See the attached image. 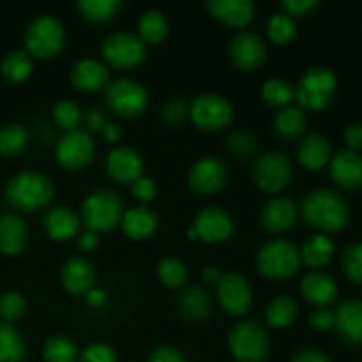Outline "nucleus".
Here are the masks:
<instances>
[{
  "mask_svg": "<svg viewBox=\"0 0 362 362\" xmlns=\"http://www.w3.org/2000/svg\"><path fill=\"white\" fill-rule=\"evenodd\" d=\"M299 214L318 233L339 232L346 226L350 207L345 198L332 189H315L304 194Z\"/></svg>",
  "mask_w": 362,
  "mask_h": 362,
  "instance_id": "obj_1",
  "label": "nucleus"
},
{
  "mask_svg": "<svg viewBox=\"0 0 362 362\" xmlns=\"http://www.w3.org/2000/svg\"><path fill=\"white\" fill-rule=\"evenodd\" d=\"M55 197V184L37 170H23L9 179L6 200L14 211L34 212L48 207Z\"/></svg>",
  "mask_w": 362,
  "mask_h": 362,
  "instance_id": "obj_2",
  "label": "nucleus"
},
{
  "mask_svg": "<svg viewBox=\"0 0 362 362\" xmlns=\"http://www.w3.org/2000/svg\"><path fill=\"white\" fill-rule=\"evenodd\" d=\"M23 42L25 52L32 59L49 60L62 52L66 45V28L53 14H39L25 28Z\"/></svg>",
  "mask_w": 362,
  "mask_h": 362,
  "instance_id": "obj_3",
  "label": "nucleus"
},
{
  "mask_svg": "<svg viewBox=\"0 0 362 362\" xmlns=\"http://www.w3.org/2000/svg\"><path fill=\"white\" fill-rule=\"evenodd\" d=\"M124 212V202L119 193L113 189H95L81 202L80 218L87 230L101 233L120 226Z\"/></svg>",
  "mask_w": 362,
  "mask_h": 362,
  "instance_id": "obj_4",
  "label": "nucleus"
},
{
  "mask_svg": "<svg viewBox=\"0 0 362 362\" xmlns=\"http://www.w3.org/2000/svg\"><path fill=\"white\" fill-rule=\"evenodd\" d=\"M299 247L288 239H272L265 243L257 253V269L264 278L272 281H285L293 278L300 267Z\"/></svg>",
  "mask_w": 362,
  "mask_h": 362,
  "instance_id": "obj_5",
  "label": "nucleus"
},
{
  "mask_svg": "<svg viewBox=\"0 0 362 362\" xmlns=\"http://www.w3.org/2000/svg\"><path fill=\"white\" fill-rule=\"evenodd\" d=\"M228 350L237 362H264L271 354V338L260 322L243 320L228 332Z\"/></svg>",
  "mask_w": 362,
  "mask_h": 362,
  "instance_id": "obj_6",
  "label": "nucleus"
},
{
  "mask_svg": "<svg viewBox=\"0 0 362 362\" xmlns=\"http://www.w3.org/2000/svg\"><path fill=\"white\" fill-rule=\"evenodd\" d=\"M105 103L110 113L122 119H136L148 108L151 95L147 87L133 78H119L105 88Z\"/></svg>",
  "mask_w": 362,
  "mask_h": 362,
  "instance_id": "obj_7",
  "label": "nucleus"
},
{
  "mask_svg": "<svg viewBox=\"0 0 362 362\" xmlns=\"http://www.w3.org/2000/svg\"><path fill=\"white\" fill-rule=\"evenodd\" d=\"M338 88L336 74L327 67H311L296 85V99L300 110L322 112L332 103Z\"/></svg>",
  "mask_w": 362,
  "mask_h": 362,
  "instance_id": "obj_8",
  "label": "nucleus"
},
{
  "mask_svg": "<svg viewBox=\"0 0 362 362\" xmlns=\"http://www.w3.org/2000/svg\"><path fill=\"white\" fill-rule=\"evenodd\" d=\"M187 117L198 129L216 133L232 124L233 106L225 95L205 92L191 99Z\"/></svg>",
  "mask_w": 362,
  "mask_h": 362,
  "instance_id": "obj_9",
  "label": "nucleus"
},
{
  "mask_svg": "<svg viewBox=\"0 0 362 362\" xmlns=\"http://www.w3.org/2000/svg\"><path fill=\"white\" fill-rule=\"evenodd\" d=\"M101 55L106 66L115 69H134L147 59V45L136 32H113L103 39Z\"/></svg>",
  "mask_w": 362,
  "mask_h": 362,
  "instance_id": "obj_10",
  "label": "nucleus"
},
{
  "mask_svg": "<svg viewBox=\"0 0 362 362\" xmlns=\"http://www.w3.org/2000/svg\"><path fill=\"white\" fill-rule=\"evenodd\" d=\"M255 184L265 193L276 194L285 189L293 179V166L281 151H267L257 156L251 170Z\"/></svg>",
  "mask_w": 362,
  "mask_h": 362,
  "instance_id": "obj_11",
  "label": "nucleus"
},
{
  "mask_svg": "<svg viewBox=\"0 0 362 362\" xmlns=\"http://www.w3.org/2000/svg\"><path fill=\"white\" fill-rule=\"evenodd\" d=\"M95 154V144L90 133L85 129L67 131L55 145V159L64 170L76 172L85 168Z\"/></svg>",
  "mask_w": 362,
  "mask_h": 362,
  "instance_id": "obj_12",
  "label": "nucleus"
},
{
  "mask_svg": "<svg viewBox=\"0 0 362 362\" xmlns=\"http://www.w3.org/2000/svg\"><path fill=\"white\" fill-rule=\"evenodd\" d=\"M191 230L197 235V240H202L205 244H221L233 235L235 223L226 209L209 205L194 216Z\"/></svg>",
  "mask_w": 362,
  "mask_h": 362,
  "instance_id": "obj_13",
  "label": "nucleus"
},
{
  "mask_svg": "<svg viewBox=\"0 0 362 362\" xmlns=\"http://www.w3.org/2000/svg\"><path fill=\"white\" fill-rule=\"evenodd\" d=\"M228 166L221 158L202 156L187 172V184L198 194H214L226 186Z\"/></svg>",
  "mask_w": 362,
  "mask_h": 362,
  "instance_id": "obj_14",
  "label": "nucleus"
},
{
  "mask_svg": "<svg viewBox=\"0 0 362 362\" xmlns=\"http://www.w3.org/2000/svg\"><path fill=\"white\" fill-rule=\"evenodd\" d=\"M219 306L232 317H244L253 306V290L239 272H225L216 285Z\"/></svg>",
  "mask_w": 362,
  "mask_h": 362,
  "instance_id": "obj_15",
  "label": "nucleus"
},
{
  "mask_svg": "<svg viewBox=\"0 0 362 362\" xmlns=\"http://www.w3.org/2000/svg\"><path fill=\"white\" fill-rule=\"evenodd\" d=\"M230 59L240 71L258 69L267 59V46L262 35L253 30H239L230 41Z\"/></svg>",
  "mask_w": 362,
  "mask_h": 362,
  "instance_id": "obj_16",
  "label": "nucleus"
},
{
  "mask_svg": "<svg viewBox=\"0 0 362 362\" xmlns=\"http://www.w3.org/2000/svg\"><path fill=\"white\" fill-rule=\"evenodd\" d=\"M106 175L119 184H133L144 175L145 163L140 152L129 145H117L106 154Z\"/></svg>",
  "mask_w": 362,
  "mask_h": 362,
  "instance_id": "obj_17",
  "label": "nucleus"
},
{
  "mask_svg": "<svg viewBox=\"0 0 362 362\" xmlns=\"http://www.w3.org/2000/svg\"><path fill=\"white\" fill-rule=\"evenodd\" d=\"M98 272L85 257H71L60 269V283L67 293L74 297L87 296L95 286Z\"/></svg>",
  "mask_w": 362,
  "mask_h": 362,
  "instance_id": "obj_18",
  "label": "nucleus"
},
{
  "mask_svg": "<svg viewBox=\"0 0 362 362\" xmlns=\"http://www.w3.org/2000/svg\"><path fill=\"white\" fill-rule=\"evenodd\" d=\"M205 7L212 18L221 21L226 27L237 28V32L246 30L257 14V6L253 0H209Z\"/></svg>",
  "mask_w": 362,
  "mask_h": 362,
  "instance_id": "obj_19",
  "label": "nucleus"
},
{
  "mask_svg": "<svg viewBox=\"0 0 362 362\" xmlns=\"http://www.w3.org/2000/svg\"><path fill=\"white\" fill-rule=\"evenodd\" d=\"M69 80L80 92L105 90L110 83V67L98 59H81L71 67Z\"/></svg>",
  "mask_w": 362,
  "mask_h": 362,
  "instance_id": "obj_20",
  "label": "nucleus"
},
{
  "mask_svg": "<svg viewBox=\"0 0 362 362\" xmlns=\"http://www.w3.org/2000/svg\"><path fill=\"white\" fill-rule=\"evenodd\" d=\"M299 218V207L292 198L276 197L264 205L260 212V225L271 233L288 232Z\"/></svg>",
  "mask_w": 362,
  "mask_h": 362,
  "instance_id": "obj_21",
  "label": "nucleus"
},
{
  "mask_svg": "<svg viewBox=\"0 0 362 362\" xmlns=\"http://www.w3.org/2000/svg\"><path fill=\"white\" fill-rule=\"evenodd\" d=\"M42 228L52 240H69L80 233L81 218L80 212L66 205L49 207L42 216Z\"/></svg>",
  "mask_w": 362,
  "mask_h": 362,
  "instance_id": "obj_22",
  "label": "nucleus"
},
{
  "mask_svg": "<svg viewBox=\"0 0 362 362\" xmlns=\"http://www.w3.org/2000/svg\"><path fill=\"white\" fill-rule=\"evenodd\" d=\"M329 172H331L332 180L339 187L346 191H356L362 187V156L359 152L339 151L338 154L332 156L329 163Z\"/></svg>",
  "mask_w": 362,
  "mask_h": 362,
  "instance_id": "obj_23",
  "label": "nucleus"
},
{
  "mask_svg": "<svg viewBox=\"0 0 362 362\" xmlns=\"http://www.w3.org/2000/svg\"><path fill=\"white\" fill-rule=\"evenodd\" d=\"M28 244V226L16 212L0 214V253L18 257Z\"/></svg>",
  "mask_w": 362,
  "mask_h": 362,
  "instance_id": "obj_24",
  "label": "nucleus"
},
{
  "mask_svg": "<svg viewBox=\"0 0 362 362\" xmlns=\"http://www.w3.org/2000/svg\"><path fill=\"white\" fill-rule=\"evenodd\" d=\"M120 228L131 240H147L158 232L159 218L147 205H136L124 212Z\"/></svg>",
  "mask_w": 362,
  "mask_h": 362,
  "instance_id": "obj_25",
  "label": "nucleus"
},
{
  "mask_svg": "<svg viewBox=\"0 0 362 362\" xmlns=\"http://www.w3.org/2000/svg\"><path fill=\"white\" fill-rule=\"evenodd\" d=\"M300 293L315 308H327L338 296L336 281L324 271H310L300 281Z\"/></svg>",
  "mask_w": 362,
  "mask_h": 362,
  "instance_id": "obj_26",
  "label": "nucleus"
},
{
  "mask_svg": "<svg viewBox=\"0 0 362 362\" xmlns=\"http://www.w3.org/2000/svg\"><path fill=\"white\" fill-rule=\"evenodd\" d=\"M334 329L345 341L352 345L362 343V300L352 299L339 304L334 311Z\"/></svg>",
  "mask_w": 362,
  "mask_h": 362,
  "instance_id": "obj_27",
  "label": "nucleus"
},
{
  "mask_svg": "<svg viewBox=\"0 0 362 362\" xmlns=\"http://www.w3.org/2000/svg\"><path fill=\"white\" fill-rule=\"evenodd\" d=\"M331 158L332 147L327 138L322 136V134L311 133L300 140L299 148H297V159L304 168L317 172V170L329 165Z\"/></svg>",
  "mask_w": 362,
  "mask_h": 362,
  "instance_id": "obj_28",
  "label": "nucleus"
},
{
  "mask_svg": "<svg viewBox=\"0 0 362 362\" xmlns=\"http://www.w3.org/2000/svg\"><path fill=\"white\" fill-rule=\"evenodd\" d=\"M177 310H179L180 317L186 318V320H205L212 311L211 296L202 286H187L177 299Z\"/></svg>",
  "mask_w": 362,
  "mask_h": 362,
  "instance_id": "obj_29",
  "label": "nucleus"
},
{
  "mask_svg": "<svg viewBox=\"0 0 362 362\" xmlns=\"http://www.w3.org/2000/svg\"><path fill=\"white\" fill-rule=\"evenodd\" d=\"M334 251L336 246L331 237L325 235V233H315L310 239H306V243L299 250L300 262L313 271H318L332 260Z\"/></svg>",
  "mask_w": 362,
  "mask_h": 362,
  "instance_id": "obj_30",
  "label": "nucleus"
},
{
  "mask_svg": "<svg viewBox=\"0 0 362 362\" xmlns=\"http://www.w3.org/2000/svg\"><path fill=\"white\" fill-rule=\"evenodd\" d=\"M170 32L168 18L159 9H147L138 18V32L145 45H159L166 39Z\"/></svg>",
  "mask_w": 362,
  "mask_h": 362,
  "instance_id": "obj_31",
  "label": "nucleus"
},
{
  "mask_svg": "<svg viewBox=\"0 0 362 362\" xmlns=\"http://www.w3.org/2000/svg\"><path fill=\"white\" fill-rule=\"evenodd\" d=\"M299 315V306L290 296H278L267 304L264 311L265 324L272 329H288Z\"/></svg>",
  "mask_w": 362,
  "mask_h": 362,
  "instance_id": "obj_32",
  "label": "nucleus"
},
{
  "mask_svg": "<svg viewBox=\"0 0 362 362\" xmlns=\"http://www.w3.org/2000/svg\"><path fill=\"white\" fill-rule=\"evenodd\" d=\"M274 131L283 140H297L306 131V113L299 106H286L274 115Z\"/></svg>",
  "mask_w": 362,
  "mask_h": 362,
  "instance_id": "obj_33",
  "label": "nucleus"
},
{
  "mask_svg": "<svg viewBox=\"0 0 362 362\" xmlns=\"http://www.w3.org/2000/svg\"><path fill=\"white\" fill-rule=\"evenodd\" d=\"M34 71V60L25 49H14L9 52L0 62V73L9 83H23L30 78Z\"/></svg>",
  "mask_w": 362,
  "mask_h": 362,
  "instance_id": "obj_34",
  "label": "nucleus"
},
{
  "mask_svg": "<svg viewBox=\"0 0 362 362\" xmlns=\"http://www.w3.org/2000/svg\"><path fill=\"white\" fill-rule=\"evenodd\" d=\"M260 95L265 105L274 110H283L296 99V87L285 78H269L262 85Z\"/></svg>",
  "mask_w": 362,
  "mask_h": 362,
  "instance_id": "obj_35",
  "label": "nucleus"
},
{
  "mask_svg": "<svg viewBox=\"0 0 362 362\" xmlns=\"http://www.w3.org/2000/svg\"><path fill=\"white\" fill-rule=\"evenodd\" d=\"M25 341L13 324L0 320V362H21L25 359Z\"/></svg>",
  "mask_w": 362,
  "mask_h": 362,
  "instance_id": "obj_36",
  "label": "nucleus"
},
{
  "mask_svg": "<svg viewBox=\"0 0 362 362\" xmlns=\"http://www.w3.org/2000/svg\"><path fill=\"white\" fill-rule=\"evenodd\" d=\"M80 350L76 343L64 334L49 336L42 345V359L45 362H78Z\"/></svg>",
  "mask_w": 362,
  "mask_h": 362,
  "instance_id": "obj_37",
  "label": "nucleus"
},
{
  "mask_svg": "<svg viewBox=\"0 0 362 362\" xmlns=\"http://www.w3.org/2000/svg\"><path fill=\"white\" fill-rule=\"evenodd\" d=\"M156 272H158V278L166 288L170 290H184L187 285V267L182 260L175 257H165L159 260L158 267H156Z\"/></svg>",
  "mask_w": 362,
  "mask_h": 362,
  "instance_id": "obj_38",
  "label": "nucleus"
},
{
  "mask_svg": "<svg viewBox=\"0 0 362 362\" xmlns=\"http://www.w3.org/2000/svg\"><path fill=\"white\" fill-rule=\"evenodd\" d=\"M28 144L27 127L18 122L6 124L0 127V156L2 158H16L25 151Z\"/></svg>",
  "mask_w": 362,
  "mask_h": 362,
  "instance_id": "obj_39",
  "label": "nucleus"
},
{
  "mask_svg": "<svg viewBox=\"0 0 362 362\" xmlns=\"http://www.w3.org/2000/svg\"><path fill=\"white\" fill-rule=\"evenodd\" d=\"M122 4L119 0H80L76 9L81 18L92 23H106L113 20Z\"/></svg>",
  "mask_w": 362,
  "mask_h": 362,
  "instance_id": "obj_40",
  "label": "nucleus"
},
{
  "mask_svg": "<svg viewBox=\"0 0 362 362\" xmlns=\"http://www.w3.org/2000/svg\"><path fill=\"white\" fill-rule=\"evenodd\" d=\"M267 39L274 45L286 46L296 39L297 35V23L292 16H288L286 13L279 11L274 13L267 20Z\"/></svg>",
  "mask_w": 362,
  "mask_h": 362,
  "instance_id": "obj_41",
  "label": "nucleus"
},
{
  "mask_svg": "<svg viewBox=\"0 0 362 362\" xmlns=\"http://www.w3.org/2000/svg\"><path fill=\"white\" fill-rule=\"evenodd\" d=\"M52 117L57 127H60L64 133L80 129V124L83 122L81 108L74 101H69V99H60L59 103H55V106L52 108Z\"/></svg>",
  "mask_w": 362,
  "mask_h": 362,
  "instance_id": "obj_42",
  "label": "nucleus"
},
{
  "mask_svg": "<svg viewBox=\"0 0 362 362\" xmlns=\"http://www.w3.org/2000/svg\"><path fill=\"white\" fill-rule=\"evenodd\" d=\"M226 147L233 156L240 159H247L257 152L258 140L253 133L246 129H235L226 138Z\"/></svg>",
  "mask_w": 362,
  "mask_h": 362,
  "instance_id": "obj_43",
  "label": "nucleus"
},
{
  "mask_svg": "<svg viewBox=\"0 0 362 362\" xmlns=\"http://www.w3.org/2000/svg\"><path fill=\"white\" fill-rule=\"evenodd\" d=\"M27 311V300L20 292H6L0 296V320L6 324H14Z\"/></svg>",
  "mask_w": 362,
  "mask_h": 362,
  "instance_id": "obj_44",
  "label": "nucleus"
},
{
  "mask_svg": "<svg viewBox=\"0 0 362 362\" xmlns=\"http://www.w3.org/2000/svg\"><path fill=\"white\" fill-rule=\"evenodd\" d=\"M343 271L350 281L362 285V243L352 244L343 251Z\"/></svg>",
  "mask_w": 362,
  "mask_h": 362,
  "instance_id": "obj_45",
  "label": "nucleus"
},
{
  "mask_svg": "<svg viewBox=\"0 0 362 362\" xmlns=\"http://www.w3.org/2000/svg\"><path fill=\"white\" fill-rule=\"evenodd\" d=\"M78 362H119V357L108 343H92L81 350Z\"/></svg>",
  "mask_w": 362,
  "mask_h": 362,
  "instance_id": "obj_46",
  "label": "nucleus"
},
{
  "mask_svg": "<svg viewBox=\"0 0 362 362\" xmlns=\"http://www.w3.org/2000/svg\"><path fill=\"white\" fill-rule=\"evenodd\" d=\"M131 194H133L141 205H147L151 204V202H154L156 197H158V184H156V180L151 179V177L141 175L140 179H136L131 184Z\"/></svg>",
  "mask_w": 362,
  "mask_h": 362,
  "instance_id": "obj_47",
  "label": "nucleus"
},
{
  "mask_svg": "<svg viewBox=\"0 0 362 362\" xmlns=\"http://www.w3.org/2000/svg\"><path fill=\"white\" fill-rule=\"evenodd\" d=\"M187 108H189V103H186L180 98H172L170 101H166L161 108V117L166 124L170 126H175L180 124L187 117Z\"/></svg>",
  "mask_w": 362,
  "mask_h": 362,
  "instance_id": "obj_48",
  "label": "nucleus"
},
{
  "mask_svg": "<svg viewBox=\"0 0 362 362\" xmlns=\"http://www.w3.org/2000/svg\"><path fill=\"white\" fill-rule=\"evenodd\" d=\"M334 311L329 310V308H317V310L310 315V325L315 331H331V329H334Z\"/></svg>",
  "mask_w": 362,
  "mask_h": 362,
  "instance_id": "obj_49",
  "label": "nucleus"
},
{
  "mask_svg": "<svg viewBox=\"0 0 362 362\" xmlns=\"http://www.w3.org/2000/svg\"><path fill=\"white\" fill-rule=\"evenodd\" d=\"M318 2L317 0H285L281 2V11L292 16L293 20L299 16H306L311 11L317 9Z\"/></svg>",
  "mask_w": 362,
  "mask_h": 362,
  "instance_id": "obj_50",
  "label": "nucleus"
},
{
  "mask_svg": "<svg viewBox=\"0 0 362 362\" xmlns=\"http://www.w3.org/2000/svg\"><path fill=\"white\" fill-rule=\"evenodd\" d=\"M108 122V115L101 108H90L87 113H83V124L87 133H101L103 127Z\"/></svg>",
  "mask_w": 362,
  "mask_h": 362,
  "instance_id": "obj_51",
  "label": "nucleus"
},
{
  "mask_svg": "<svg viewBox=\"0 0 362 362\" xmlns=\"http://www.w3.org/2000/svg\"><path fill=\"white\" fill-rule=\"evenodd\" d=\"M147 362H187L186 356L175 346H158L154 352L148 356Z\"/></svg>",
  "mask_w": 362,
  "mask_h": 362,
  "instance_id": "obj_52",
  "label": "nucleus"
},
{
  "mask_svg": "<svg viewBox=\"0 0 362 362\" xmlns=\"http://www.w3.org/2000/svg\"><path fill=\"white\" fill-rule=\"evenodd\" d=\"M290 362H332L331 357L320 349H303L292 357Z\"/></svg>",
  "mask_w": 362,
  "mask_h": 362,
  "instance_id": "obj_53",
  "label": "nucleus"
},
{
  "mask_svg": "<svg viewBox=\"0 0 362 362\" xmlns=\"http://www.w3.org/2000/svg\"><path fill=\"white\" fill-rule=\"evenodd\" d=\"M345 141L350 151H362V124H352L345 129Z\"/></svg>",
  "mask_w": 362,
  "mask_h": 362,
  "instance_id": "obj_54",
  "label": "nucleus"
},
{
  "mask_svg": "<svg viewBox=\"0 0 362 362\" xmlns=\"http://www.w3.org/2000/svg\"><path fill=\"white\" fill-rule=\"evenodd\" d=\"M78 250L85 251H94L99 246V233L92 232V230H85V232L78 233Z\"/></svg>",
  "mask_w": 362,
  "mask_h": 362,
  "instance_id": "obj_55",
  "label": "nucleus"
},
{
  "mask_svg": "<svg viewBox=\"0 0 362 362\" xmlns=\"http://www.w3.org/2000/svg\"><path fill=\"white\" fill-rule=\"evenodd\" d=\"M221 278H223V272L218 265H205V267L202 269V281H204L205 285L216 286L219 281H221Z\"/></svg>",
  "mask_w": 362,
  "mask_h": 362,
  "instance_id": "obj_56",
  "label": "nucleus"
},
{
  "mask_svg": "<svg viewBox=\"0 0 362 362\" xmlns=\"http://www.w3.org/2000/svg\"><path fill=\"white\" fill-rule=\"evenodd\" d=\"M85 299H87L88 306L99 310V308H103L106 304V300H108V296H106V292L103 288H99V286H94V288H92L90 292L85 296Z\"/></svg>",
  "mask_w": 362,
  "mask_h": 362,
  "instance_id": "obj_57",
  "label": "nucleus"
},
{
  "mask_svg": "<svg viewBox=\"0 0 362 362\" xmlns=\"http://www.w3.org/2000/svg\"><path fill=\"white\" fill-rule=\"evenodd\" d=\"M101 136L105 138L108 144H117V141L122 138V127H120V124L112 122V120H110V122L103 127Z\"/></svg>",
  "mask_w": 362,
  "mask_h": 362,
  "instance_id": "obj_58",
  "label": "nucleus"
}]
</instances>
